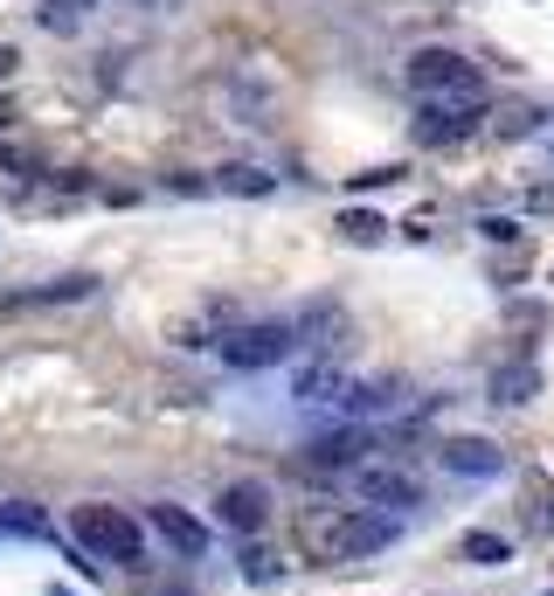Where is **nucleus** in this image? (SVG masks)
I'll list each match as a JSON object with an SVG mask.
<instances>
[{"label": "nucleus", "mask_w": 554, "mask_h": 596, "mask_svg": "<svg viewBox=\"0 0 554 596\" xmlns=\"http://www.w3.org/2000/svg\"><path fill=\"white\" fill-rule=\"evenodd\" d=\"M0 534H49V521H42V506L14 500V506H0Z\"/></svg>", "instance_id": "nucleus-23"}, {"label": "nucleus", "mask_w": 554, "mask_h": 596, "mask_svg": "<svg viewBox=\"0 0 554 596\" xmlns=\"http://www.w3.org/2000/svg\"><path fill=\"white\" fill-rule=\"evenodd\" d=\"M381 445V430H367V424H339V430H326L320 445L305 451V472H339L347 479L354 464H367V451Z\"/></svg>", "instance_id": "nucleus-5"}, {"label": "nucleus", "mask_w": 554, "mask_h": 596, "mask_svg": "<svg viewBox=\"0 0 554 596\" xmlns=\"http://www.w3.org/2000/svg\"><path fill=\"white\" fill-rule=\"evenodd\" d=\"M403 396H409V388L395 381V375H367V381H347V388H339L333 409H339L347 424H367V417H381V409H395Z\"/></svg>", "instance_id": "nucleus-10"}, {"label": "nucleus", "mask_w": 554, "mask_h": 596, "mask_svg": "<svg viewBox=\"0 0 554 596\" xmlns=\"http://www.w3.org/2000/svg\"><path fill=\"white\" fill-rule=\"evenodd\" d=\"M443 464H451L458 479H499L506 472V451H499L492 437H451V445H443Z\"/></svg>", "instance_id": "nucleus-14"}, {"label": "nucleus", "mask_w": 554, "mask_h": 596, "mask_svg": "<svg viewBox=\"0 0 554 596\" xmlns=\"http://www.w3.org/2000/svg\"><path fill=\"white\" fill-rule=\"evenodd\" d=\"M403 76L424 105H485V76L471 56H458V49H416Z\"/></svg>", "instance_id": "nucleus-1"}, {"label": "nucleus", "mask_w": 554, "mask_h": 596, "mask_svg": "<svg viewBox=\"0 0 554 596\" xmlns=\"http://www.w3.org/2000/svg\"><path fill=\"white\" fill-rule=\"evenodd\" d=\"M339 388H347V368H339V354H305L299 375H292V396L299 402H339Z\"/></svg>", "instance_id": "nucleus-12"}, {"label": "nucleus", "mask_w": 554, "mask_h": 596, "mask_svg": "<svg viewBox=\"0 0 554 596\" xmlns=\"http://www.w3.org/2000/svg\"><path fill=\"white\" fill-rule=\"evenodd\" d=\"M153 527H160V534H167V541H174V548L188 555V562H195V555L208 548V527L195 521L188 506H153Z\"/></svg>", "instance_id": "nucleus-15"}, {"label": "nucleus", "mask_w": 554, "mask_h": 596, "mask_svg": "<svg viewBox=\"0 0 554 596\" xmlns=\"http://www.w3.org/2000/svg\"><path fill=\"white\" fill-rule=\"evenodd\" d=\"M395 541V513H375V506H347V527H339V562L354 555H375Z\"/></svg>", "instance_id": "nucleus-11"}, {"label": "nucleus", "mask_w": 554, "mask_h": 596, "mask_svg": "<svg viewBox=\"0 0 554 596\" xmlns=\"http://www.w3.org/2000/svg\"><path fill=\"white\" fill-rule=\"evenodd\" d=\"M216 354L236 375H257V368H278L284 354H299V341H292V320H257V326H236Z\"/></svg>", "instance_id": "nucleus-4"}, {"label": "nucleus", "mask_w": 554, "mask_h": 596, "mask_svg": "<svg viewBox=\"0 0 554 596\" xmlns=\"http://www.w3.org/2000/svg\"><path fill=\"white\" fill-rule=\"evenodd\" d=\"M70 534L84 541L91 555L125 562L132 576L146 568V534H139V521H132V513H118V506H76V513H70Z\"/></svg>", "instance_id": "nucleus-2"}, {"label": "nucleus", "mask_w": 554, "mask_h": 596, "mask_svg": "<svg viewBox=\"0 0 554 596\" xmlns=\"http://www.w3.org/2000/svg\"><path fill=\"white\" fill-rule=\"evenodd\" d=\"M0 125H14V105H8V97H0Z\"/></svg>", "instance_id": "nucleus-30"}, {"label": "nucleus", "mask_w": 554, "mask_h": 596, "mask_svg": "<svg viewBox=\"0 0 554 596\" xmlns=\"http://www.w3.org/2000/svg\"><path fill=\"white\" fill-rule=\"evenodd\" d=\"M243 576H250L257 589H271V583L284 576V555H278V548H250V555H243Z\"/></svg>", "instance_id": "nucleus-24"}, {"label": "nucleus", "mask_w": 554, "mask_h": 596, "mask_svg": "<svg viewBox=\"0 0 554 596\" xmlns=\"http://www.w3.org/2000/svg\"><path fill=\"white\" fill-rule=\"evenodd\" d=\"M139 596H195V589H180V583H167V589H139Z\"/></svg>", "instance_id": "nucleus-29"}, {"label": "nucleus", "mask_w": 554, "mask_h": 596, "mask_svg": "<svg viewBox=\"0 0 554 596\" xmlns=\"http://www.w3.org/2000/svg\"><path fill=\"white\" fill-rule=\"evenodd\" d=\"M97 292V278H84V271H76V278H56V284H42V305H76V299H91Z\"/></svg>", "instance_id": "nucleus-22"}, {"label": "nucleus", "mask_w": 554, "mask_h": 596, "mask_svg": "<svg viewBox=\"0 0 554 596\" xmlns=\"http://www.w3.org/2000/svg\"><path fill=\"white\" fill-rule=\"evenodd\" d=\"M216 521H222L229 534H243V541H250L263 521H271V492H263V479H236V485H222Z\"/></svg>", "instance_id": "nucleus-6"}, {"label": "nucleus", "mask_w": 554, "mask_h": 596, "mask_svg": "<svg viewBox=\"0 0 554 596\" xmlns=\"http://www.w3.org/2000/svg\"><path fill=\"white\" fill-rule=\"evenodd\" d=\"M339 237H347L354 250H375V243L388 237V222H381L375 209H339Z\"/></svg>", "instance_id": "nucleus-19"}, {"label": "nucleus", "mask_w": 554, "mask_h": 596, "mask_svg": "<svg viewBox=\"0 0 554 596\" xmlns=\"http://www.w3.org/2000/svg\"><path fill=\"white\" fill-rule=\"evenodd\" d=\"M14 70H21V56H14L8 42H0V84H14Z\"/></svg>", "instance_id": "nucleus-28"}, {"label": "nucleus", "mask_w": 554, "mask_h": 596, "mask_svg": "<svg viewBox=\"0 0 554 596\" xmlns=\"http://www.w3.org/2000/svg\"><path fill=\"white\" fill-rule=\"evenodd\" d=\"M471 133H479V105H424V118H416L424 146H458Z\"/></svg>", "instance_id": "nucleus-13"}, {"label": "nucleus", "mask_w": 554, "mask_h": 596, "mask_svg": "<svg viewBox=\"0 0 554 596\" xmlns=\"http://www.w3.org/2000/svg\"><path fill=\"white\" fill-rule=\"evenodd\" d=\"M49 596H70V589H49Z\"/></svg>", "instance_id": "nucleus-31"}, {"label": "nucleus", "mask_w": 554, "mask_h": 596, "mask_svg": "<svg viewBox=\"0 0 554 596\" xmlns=\"http://www.w3.org/2000/svg\"><path fill=\"white\" fill-rule=\"evenodd\" d=\"M91 8H97V0H42V29L70 35V29H84V21H91Z\"/></svg>", "instance_id": "nucleus-21"}, {"label": "nucleus", "mask_w": 554, "mask_h": 596, "mask_svg": "<svg viewBox=\"0 0 554 596\" xmlns=\"http://www.w3.org/2000/svg\"><path fill=\"white\" fill-rule=\"evenodd\" d=\"M541 396V368H534V360H513V368H499L492 375V402H534Z\"/></svg>", "instance_id": "nucleus-16"}, {"label": "nucleus", "mask_w": 554, "mask_h": 596, "mask_svg": "<svg viewBox=\"0 0 554 596\" xmlns=\"http://www.w3.org/2000/svg\"><path fill=\"white\" fill-rule=\"evenodd\" d=\"M216 195H250V201H263V195H278V174H263V167H216Z\"/></svg>", "instance_id": "nucleus-17"}, {"label": "nucleus", "mask_w": 554, "mask_h": 596, "mask_svg": "<svg viewBox=\"0 0 554 596\" xmlns=\"http://www.w3.org/2000/svg\"><path fill=\"white\" fill-rule=\"evenodd\" d=\"M339 527H347V506H333V500H312L299 513V548L312 562H339Z\"/></svg>", "instance_id": "nucleus-9"}, {"label": "nucleus", "mask_w": 554, "mask_h": 596, "mask_svg": "<svg viewBox=\"0 0 554 596\" xmlns=\"http://www.w3.org/2000/svg\"><path fill=\"white\" fill-rule=\"evenodd\" d=\"M35 167H42V160H35V153H29V146H8V153H0V180H8V188H14V195H29V188H35V180H42Z\"/></svg>", "instance_id": "nucleus-20"}, {"label": "nucleus", "mask_w": 554, "mask_h": 596, "mask_svg": "<svg viewBox=\"0 0 554 596\" xmlns=\"http://www.w3.org/2000/svg\"><path fill=\"white\" fill-rule=\"evenodd\" d=\"M216 180H201V174H167V195H208Z\"/></svg>", "instance_id": "nucleus-25"}, {"label": "nucleus", "mask_w": 554, "mask_h": 596, "mask_svg": "<svg viewBox=\"0 0 554 596\" xmlns=\"http://www.w3.org/2000/svg\"><path fill=\"white\" fill-rule=\"evenodd\" d=\"M388 180H403V167H375V174H354V188H388Z\"/></svg>", "instance_id": "nucleus-27"}, {"label": "nucleus", "mask_w": 554, "mask_h": 596, "mask_svg": "<svg viewBox=\"0 0 554 596\" xmlns=\"http://www.w3.org/2000/svg\"><path fill=\"white\" fill-rule=\"evenodd\" d=\"M347 492L360 506H375V513H409V506H424V479L409 472V464H395V458H367L347 472Z\"/></svg>", "instance_id": "nucleus-3"}, {"label": "nucleus", "mask_w": 554, "mask_h": 596, "mask_svg": "<svg viewBox=\"0 0 554 596\" xmlns=\"http://www.w3.org/2000/svg\"><path fill=\"white\" fill-rule=\"evenodd\" d=\"M541 596H554V589H541Z\"/></svg>", "instance_id": "nucleus-32"}, {"label": "nucleus", "mask_w": 554, "mask_h": 596, "mask_svg": "<svg viewBox=\"0 0 554 596\" xmlns=\"http://www.w3.org/2000/svg\"><path fill=\"white\" fill-rule=\"evenodd\" d=\"M458 555H464V562H479V568H499V562H513V541H506V534L471 527V534L458 541Z\"/></svg>", "instance_id": "nucleus-18"}, {"label": "nucleus", "mask_w": 554, "mask_h": 596, "mask_svg": "<svg viewBox=\"0 0 554 596\" xmlns=\"http://www.w3.org/2000/svg\"><path fill=\"white\" fill-rule=\"evenodd\" d=\"M229 333H236V305H229V299H201L195 313L174 320V347H188V354H195V347H222Z\"/></svg>", "instance_id": "nucleus-7"}, {"label": "nucleus", "mask_w": 554, "mask_h": 596, "mask_svg": "<svg viewBox=\"0 0 554 596\" xmlns=\"http://www.w3.org/2000/svg\"><path fill=\"white\" fill-rule=\"evenodd\" d=\"M479 229H485V237H492V243H520V222H506V216H485Z\"/></svg>", "instance_id": "nucleus-26"}, {"label": "nucleus", "mask_w": 554, "mask_h": 596, "mask_svg": "<svg viewBox=\"0 0 554 596\" xmlns=\"http://www.w3.org/2000/svg\"><path fill=\"white\" fill-rule=\"evenodd\" d=\"M222 97H229L236 125H271V118H278V84H271L263 70H236L229 84H222Z\"/></svg>", "instance_id": "nucleus-8"}]
</instances>
